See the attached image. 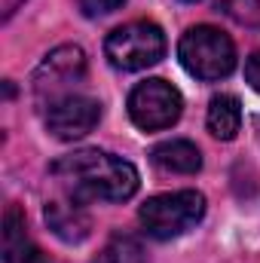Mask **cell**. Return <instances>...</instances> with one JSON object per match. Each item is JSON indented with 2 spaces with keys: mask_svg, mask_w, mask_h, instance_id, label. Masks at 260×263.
Returning <instances> with one entry per match:
<instances>
[{
  "mask_svg": "<svg viewBox=\"0 0 260 263\" xmlns=\"http://www.w3.org/2000/svg\"><path fill=\"white\" fill-rule=\"evenodd\" d=\"M65 196L77 202H126L138 193V168L104 150H77L52 162Z\"/></svg>",
  "mask_w": 260,
  "mask_h": 263,
  "instance_id": "cell-1",
  "label": "cell"
},
{
  "mask_svg": "<svg viewBox=\"0 0 260 263\" xmlns=\"http://www.w3.org/2000/svg\"><path fill=\"white\" fill-rule=\"evenodd\" d=\"M178 59H181V65L190 77L214 83V80H224V77L233 73L236 46L224 31H217L211 25H196L181 37Z\"/></svg>",
  "mask_w": 260,
  "mask_h": 263,
  "instance_id": "cell-2",
  "label": "cell"
},
{
  "mask_svg": "<svg viewBox=\"0 0 260 263\" xmlns=\"http://www.w3.org/2000/svg\"><path fill=\"white\" fill-rule=\"evenodd\" d=\"M202 214H205V196L196 190H178V193L153 196L138 211L144 233L159 239V242L184 236L187 230H193L202 220Z\"/></svg>",
  "mask_w": 260,
  "mask_h": 263,
  "instance_id": "cell-3",
  "label": "cell"
},
{
  "mask_svg": "<svg viewBox=\"0 0 260 263\" xmlns=\"http://www.w3.org/2000/svg\"><path fill=\"white\" fill-rule=\"evenodd\" d=\"M104 55L120 70H144L165 55V34L153 22H129L107 34Z\"/></svg>",
  "mask_w": 260,
  "mask_h": 263,
  "instance_id": "cell-4",
  "label": "cell"
},
{
  "mask_svg": "<svg viewBox=\"0 0 260 263\" xmlns=\"http://www.w3.org/2000/svg\"><path fill=\"white\" fill-rule=\"evenodd\" d=\"M184 98L165 80H144L129 92V117L138 129L159 132L181 120Z\"/></svg>",
  "mask_w": 260,
  "mask_h": 263,
  "instance_id": "cell-5",
  "label": "cell"
},
{
  "mask_svg": "<svg viewBox=\"0 0 260 263\" xmlns=\"http://www.w3.org/2000/svg\"><path fill=\"white\" fill-rule=\"evenodd\" d=\"M83 73H86L83 49L80 46H59L43 59V65L37 67L34 92H37V98L43 104H49V101H55L62 95H70L73 92L70 86H77L83 80Z\"/></svg>",
  "mask_w": 260,
  "mask_h": 263,
  "instance_id": "cell-6",
  "label": "cell"
},
{
  "mask_svg": "<svg viewBox=\"0 0 260 263\" xmlns=\"http://www.w3.org/2000/svg\"><path fill=\"white\" fill-rule=\"evenodd\" d=\"M43 120H46L49 135H55L59 141H77V138L89 135L98 126L101 104L95 98H89V95L70 92V95H62V98H55V101L46 104Z\"/></svg>",
  "mask_w": 260,
  "mask_h": 263,
  "instance_id": "cell-7",
  "label": "cell"
},
{
  "mask_svg": "<svg viewBox=\"0 0 260 263\" xmlns=\"http://www.w3.org/2000/svg\"><path fill=\"white\" fill-rule=\"evenodd\" d=\"M46 223L65 242H83L89 236V227H92L83 202H77V199H70V196L46 202Z\"/></svg>",
  "mask_w": 260,
  "mask_h": 263,
  "instance_id": "cell-8",
  "label": "cell"
},
{
  "mask_svg": "<svg viewBox=\"0 0 260 263\" xmlns=\"http://www.w3.org/2000/svg\"><path fill=\"white\" fill-rule=\"evenodd\" d=\"M3 260L6 263H49L28 239L25 214L18 205H9L3 214Z\"/></svg>",
  "mask_w": 260,
  "mask_h": 263,
  "instance_id": "cell-9",
  "label": "cell"
},
{
  "mask_svg": "<svg viewBox=\"0 0 260 263\" xmlns=\"http://www.w3.org/2000/svg\"><path fill=\"white\" fill-rule=\"evenodd\" d=\"M150 159H153V165H159L162 172H172V175H196L202 168L199 147L190 144V141H184V138L156 144L150 150Z\"/></svg>",
  "mask_w": 260,
  "mask_h": 263,
  "instance_id": "cell-10",
  "label": "cell"
},
{
  "mask_svg": "<svg viewBox=\"0 0 260 263\" xmlns=\"http://www.w3.org/2000/svg\"><path fill=\"white\" fill-rule=\"evenodd\" d=\"M208 132L220 141H233L242 129V104L236 95H214L208 104Z\"/></svg>",
  "mask_w": 260,
  "mask_h": 263,
  "instance_id": "cell-11",
  "label": "cell"
},
{
  "mask_svg": "<svg viewBox=\"0 0 260 263\" xmlns=\"http://www.w3.org/2000/svg\"><path fill=\"white\" fill-rule=\"evenodd\" d=\"M92 263H147V257H144V248L132 236H114Z\"/></svg>",
  "mask_w": 260,
  "mask_h": 263,
  "instance_id": "cell-12",
  "label": "cell"
},
{
  "mask_svg": "<svg viewBox=\"0 0 260 263\" xmlns=\"http://www.w3.org/2000/svg\"><path fill=\"white\" fill-rule=\"evenodd\" d=\"M217 9L239 25H260V0H217Z\"/></svg>",
  "mask_w": 260,
  "mask_h": 263,
  "instance_id": "cell-13",
  "label": "cell"
},
{
  "mask_svg": "<svg viewBox=\"0 0 260 263\" xmlns=\"http://www.w3.org/2000/svg\"><path fill=\"white\" fill-rule=\"evenodd\" d=\"M77 3H80L83 15L98 18V15H110V12H117L126 0H77Z\"/></svg>",
  "mask_w": 260,
  "mask_h": 263,
  "instance_id": "cell-14",
  "label": "cell"
},
{
  "mask_svg": "<svg viewBox=\"0 0 260 263\" xmlns=\"http://www.w3.org/2000/svg\"><path fill=\"white\" fill-rule=\"evenodd\" d=\"M245 80L251 83V89L254 92H260V49L245 62Z\"/></svg>",
  "mask_w": 260,
  "mask_h": 263,
  "instance_id": "cell-15",
  "label": "cell"
},
{
  "mask_svg": "<svg viewBox=\"0 0 260 263\" xmlns=\"http://www.w3.org/2000/svg\"><path fill=\"white\" fill-rule=\"evenodd\" d=\"M22 3H25V0H0V18L6 22V18H9V15H12Z\"/></svg>",
  "mask_w": 260,
  "mask_h": 263,
  "instance_id": "cell-16",
  "label": "cell"
},
{
  "mask_svg": "<svg viewBox=\"0 0 260 263\" xmlns=\"http://www.w3.org/2000/svg\"><path fill=\"white\" fill-rule=\"evenodd\" d=\"M257 135H260V117H257Z\"/></svg>",
  "mask_w": 260,
  "mask_h": 263,
  "instance_id": "cell-17",
  "label": "cell"
},
{
  "mask_svg": "<svg viewBox=\"0 0 260 263\" xmlns=\"http://www.w3.org/2000/svg\"><path fill=\"white\" fill-rule=\"evenodd\" d=\"M187 3H196V0H187Z\"/></svg>",
  "mask_w": 260,
  "mask_h": 263,
  "instance_id": "cell-18",
  "label": "cell"
}]
</instances>
